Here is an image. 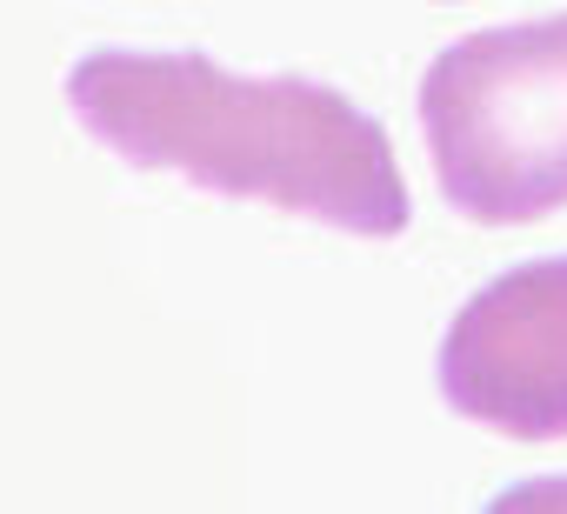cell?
Masks as SVG:
<instances>
[{"instance_id":"1","label":"cell","mask_w":567,"mask_h":514,"mask_svg":"<svg viewBox=\"0 0 567 514\" xmlns=\"http://www.w3.org/2000/svg\"><path fill=\"white\" fill-rule=\"evenodd\" d=\"M74 121L141 174L260 201L361 240L408 234V181L374 114L308 74H234L207 54L101 48L68 74Z\"/></svg>"},{"instance_id":"2","label":"cell","mask_w":567,"mask_h":514,"mask_svg":"<svg viewBox=\"0 0 567 514\" xmlns=\"http://www.w3.org/2000/svg\"><path fill=\"white\" fill-rule=\"evenodd\" d=\"M421 134L461 220L520 227L567 207V14L441 48L421 81Z\"/></svg>"},{"instance_id":"3","label":"cell","mask_w":567,"mask_h":514,"mask_svg":"<svg viewBox=\"0 0 567 514\" xmlns=\"http://www.w3.org/2000/svg\"><path fill=\"white\" fill-rule=\"evenodd\" d=\"M441 394L507 441H567V254L507 268L454 315Z\"/></svg>"}]
</instances>
